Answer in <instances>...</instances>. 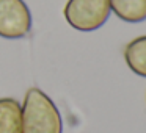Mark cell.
I'll list each match as a JSON object with an SVG mask.
<instances>
[{"label":"cell","instance_id":"obj_2","mask_svg":"<svg viewBox=\"0 0 146 133\" xmlns=\"http://www.w3.org/2000/svg\"><path fill=\"white\" fill-rule=\"evenodd\" d=\"M108 0H68L64 5V19L79 32H94L110 17Z\"/></svg>","mask_w":146,"mask_h":133},{"label":"cell","instance_id":"obj_5","mask_svg":"<svg viewBox=\"0 0 146 133\" xmlns=\"http://www.w3.org/2000/svg\"><path fill=\"white\" fill-rule=\"evenodd\" d=\"M110 10L121 20L140 24L146 20V0H108Z\"/></svg>","mask_w":146,"mask_h":133},{"label":"cell","instance_id":"obj_3","mask_svg":"<svg viewBox=\"0 0 146 133\" xmlns=\"http://www.w3.org/2000/svg\"><path fill=\"white\" fill-rule=\"evenodd\" d=\"M32 30V13L24 0H0V36L25 38Z\"/></svg>","mask_w":146,"mask_h":133},{"label":"cell","instance_id":"obj_4","mask_svg":"<svg viewBox=\"0 0 146 133\" xmlns=\"http://www.w3.org/2000/svg\"><path fill=\"white\" fill-rule=\"evenodd\" d=\"M0 133H22L21 103L13 97L0 99Z\"/></svg>","mask_w":146,"mask_h":133},{"label":"cell","instance_id":"obj_6","mask_svg":"<svg viewBox=\"0 0 146 133\" xmlns=\"http://www.w3.org/2000/svg\"><path fill=\"white\" fill-rule=\"evenodd\" d=\"M124 60L133 74L146 78V36H138L126 45Z\"/></svg>","mask_w":146,"mask_h":133},{"label":"cell","instance_id":"obj_1","mask_svg":"<svg viewBox=\"0 0 146 133\" xmlns=\"http://www.w3.org/2000/svg\"><path fill=\"white\" fill-rule=\"evenodd\" d=\"M22 133H63L61 114L39 88H30L21 105Z\"/></svg>","mask_w":146,"mask_h":133}]
</instances>
